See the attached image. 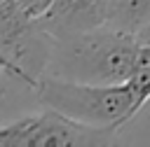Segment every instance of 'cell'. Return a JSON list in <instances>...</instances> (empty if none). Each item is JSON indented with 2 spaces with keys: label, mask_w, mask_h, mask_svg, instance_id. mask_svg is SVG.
Instances as JSON below:
<instances>
[{
  "label": "cell",
  "mask_w": 150,
  "mask_h": 147,
  "mask_svg": "<svg viewBox=\"0 0 150 147\" xmlns=\"http://www.w3.org/2000/svg\"><path fill=\"white\" fill-rule=\"evenodd\" d=\"M108 23V0H54L40 26L52 37L94 30Z\"/></svg>",
  "instance_id": "cell-4"
},
{
  "label": "cell",
  "mask_w": 150,
  "mask_h": 147,
  "mask_svg": "<svg viewBox=\"0 0 150 147\" xmlns=\"http://www.w3.org/2000/svg\"><path fill=\"white\" fill-rule=\"evenodd\" d=\"M138 37H141L143 42H150V23H148V26H145V28L138 33Z\"/></svg>",
  "instance_id": "cell-9"
},
{
  "label": "cell",
  "mask_w": 150,
  "mask_h": 147,
  "mask_svg": "<svg viewBox=\"0 0 150 147\" xmlns=\"http://www.w3.org/2000/svg\"><path fill=\"white\" fill-rule=\"evenodd\" d=\"M0 72H5V75L14 77L16 82L26 84L28 89H38V82H40V77H35L33 72H28L23 65H19L16 61H12V58H9L7 54H2V51H0Z\"/></svg>",
  "instance_id": "cell-7"
},
{
  "label": "cell",
  "mask_w": 150,
  "mask_h": 147,
  "mask_svg": "<svg viewBox=\"0 0 150 147\" xmlns=\"http://www.w3.org/2000/svg\"><path fill=\"white\" fill-rule=\"evenodd\" d=\"M38 100L80 124L117 131L138 114V100L129 82L122 84H87L40 75Z\"/></svg>",
  "instance_id": "cell-2"
},
{
  "label": "cell",
  "mask_w": 150,
  "mask_h": 147,
  "mask_svg": "<svg viewBox=\"0 0 150 147\" xmlns=\"http://www.w3.org/2000/svg\"><path fill=\"white\" fill-rule=\"evenodd\" d=\"M150 23V0H108V26L138 35Z\"/></svg>",
  "instance_id": "cell-5"
},
{
  "label": "cell",
  "mask_w": 150,
  "mask_h": 147,
  "mask_svg": "<svg viewBox=\"0 0 150 147\" xmlns=\"http://www.w3.org/2000/svg\"><path fill=\"white\" fill-rule=\"evenodd\" d=\"M19 2H21L23 12H26L33 21H40V19L49 12V7L54 5V0H19Z\"/></svg>",
  "instance_id": "cell-8"
},
{
  "label": "cell",
  "mask_w": 150,
  "mask_h": 147,
  "mask_svg": "<svg viewBox=\"0 0 150 147\" xmlns=\"http://www.w3.org/2000/svg\"><path fill=\"white\" fill-rule=\"evenodd\" d=\"M138 47V35L108 23L94 30L54 37L42 75L87 84H122L134 70Z\"/></svg>",
  "instance_id": "cell-1"
},
{
  "label": "cell",
  "mask_w": 150,
  "mask_h": 147,
  "mask_svg": "<svg viewBox=\"0 0 150 147\" xmlns=\"http://www.w3.org/2000/svg\"><path fill=\"white\" fill-rule=\"evenodd\" d=\"M117 131L80 124L56 110L45 107L40 114L0 124L2 147H68V145H110Z\"/></svg>",
  "instance_id": "cell-3"
},
{
  "label": "cell",
  "mask_w": 150,
  "mask_h": 147,
  "mask_svg": "<svg viewBox=\"0 0 150 147\" xmlns=\"http://www.w3.org/2000/svg\"><path fill=\"white\" fill-rule=\"evenodd\" d=\"M127 82L136 93L138 107H143L150 100V42L141 40V47H138V54H136V63H134V70H131Z\"/></svg>",
  "instance_id": "cell-6"
}]
</instances>
